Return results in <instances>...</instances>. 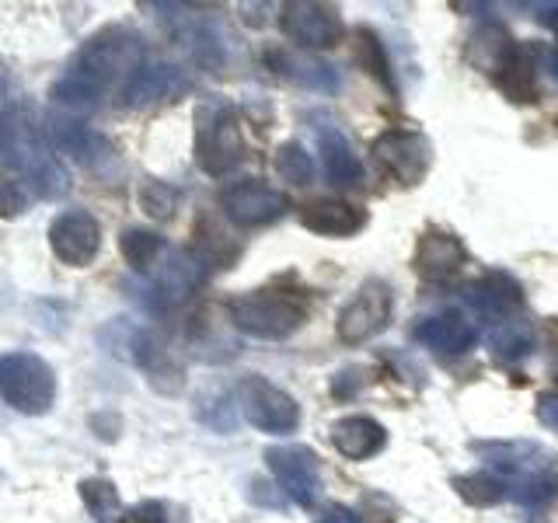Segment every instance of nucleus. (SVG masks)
I'll return each instance as SVG.
<instances>
[{
    "instance_id": "1",
    "label": "nucleus",
    "mask_w": 558,
    "mask_h": 523,
    "mask_svg": "<svg viewBox=\"0 0 558 523\" xmlns=\"http://www.w3.org/2000/svg\"><path fill=\"white\" fill-rule=\"evenodd\" d=\"M471 450L485 461L488 475L502 485V496L513 499L520 510L537 513L558 496V464L541 443L510 440V443H475Z\"/></svg>"
},
{
    "instance_id": "2",
    "label": "nucleus",
    "mask_w": 558,
    "mask_h": 523,
    "mask_svg": "<svg viewBox=\"0 0 558 523\" xmlns=\"http://www.w3.org/2000/svg\"><path fill=\"white\" fill-rule=\"evenodd\" d=\"M0 165L14 168L46 199L70 192V174L25 112H0Z\"/></svg>"
},
{
    "instance_id": "3",
    "label": "nucleus",
    "mask_w": 558,
    "mask_h": 523,
    "mask_svg": "<svg viewBox=\"0 0 558 523\" xmlns=\"http://www.w3.org/2000/svg\"><path fill=\"white\" fill-rule=\"evenodd\" d=\"M140 63H144V42H140V35L112 25V28L95 32L92 39L81 46L70 74H77L81 81L92 84L95 92L105 95L116 81H126Z\"/></svg>"
},
{
    "instance_id": "4",
    "label": "nucleus",
    "mask_w": 558,
    "mask_h": 523,
    "mask_svg": "<svg viewBox=\"0 0 558 523\" xmlns=\"http://www.w3.org/2000/svg\"><path fill=\"white\" fill-rule=\"evenodd\" d=\"M0 398L22 415H43L57 398V374L43 356L25 349L0 353Z\"/></svg>"
},
{
    "instance_id": "5",
    "label": "nucleus",
    "mask_w": 558,
    "mask_h": 523,
    "mask_svg": "<svg viewBox=\"0 0 558 523\" xmlns=\"http://www.w3.org/2000/svg\"><path fill=\"white\" fill-rule=\"evenodd\" d=\"M154 14L192 63L206 70H220L227 63V35L214 14H203V8L192 4H154Z\"/></svg>"
},
{
    "instance_id": "6",
    "label": "nucleus",
    "mask_w": 558,
    "mask_h": 523,
    "mask_svg": "<svg viewBox=\"0 0 558 523\" xmlns=\"http://www.w3.org/2000/svg\"><path fill=\"white\" fill-rule=\"evenodd\" d=\"M227 314H231V325L241 331V336H252L262 342L290 339L307 318V311L296 304L293 296L269 293V290L234 296V301L227 304Z\"/></svg>"
},
{
    "instance_id": "7",
    "label": "nucleus",
    "mask_w": 558,
    "mask_h": 523,
    "mask_svg": "<svg viewBox=\"0 0 558 523\" xmlns=\"http://www.w3.org/2000/svg\"><path fill=\"white\" fill-rule=\"evenodd\" d=\"M244 157L241 119L231 105L214 101L196 109V165L206 174H227Z\"/></svg>"
},
{
    "instance_id": "8",
    "label": "nucleus",
    "mask_w": 558,
    "mask_h": 523,
    "mask_svg": "<svg viewBox=\"0 0 558 523\" xmlns=\"http://www.w3.org/2000/svg\"><path fill=\"white\" fill-rule=\"evenodd\" d=\"M46 136H49L52 150L66 154L70 161L84 171H95V174H101V179L119 171L116 147L74 115H46Z\"/></svg>"
},
{
    "instance_id": "9",
    "label": "nucleus",
    "mask_w": 558,
    "mask_h": 523,
    "mask_svg": "<svg viewBox=\"0 0 558 523\" xmlns=\"http://www.w3.org/2000/svg\"><path fill=\"white\" fill-rule=\"evenodd\" d=\"M238 412L248 418V423L262 433L269 436H287L296 429L301 423V409H296V401L283 391L269 384L266 377H244L238 384Z\"/></svg>"
},
{
    "instance_id": "10",
    "label": "nucleus",
    "mask_w": 558,
    "mask_h": 523,
    "mask_svg": "<svg viewBox=\"0 0 558 523\" xmlns=\"http://www.w3.org/2000/svg\"><path fill=\"white\" fill-rule=\"evenodd\" d=\"M220 209L231 223L244 227V231H255V227H269L276 220H283L290 199L262 179H241L220 192Z\"/></svg>"
},
{
    "instance_id": "11",
    "label": "nucleus",
    "mask_w": 558,
    "mask_h": 523,
    "mask_svg": "<svg viewBox=\"0 0 558 523\" xmlns=\"http://www.w3.org/2000/svg\"><path fill=\"white\" fill-rule=\"evenodd\" d=\"M266 464L276 475L279 488L287 492V499H293L296 506H318L322 499V464L318 453L301 443H287V447H269L266 450Z\"/></svg>"
},
{
    "instance_id": "12",
    "label": "nucleus",
    "mask_w": 558,
    "mask_h": 523,
    "mask_svg": "<svg viewBox=\"0 0 558 523\" xmlns=\"http://www.w3.org/2000/svg\"><path fill=\"white\" fill-rule=\"evenodd\" d=\"M391 307H395L391 287L384 283V279H366L353 301H349L339 314V339L345 345L371 342L374 336H380V331L388 328Z\"/></svg>"
},
{
    "instance_id": "13",
    "label": "nucleus",
    "mask_w": 558,
    "mask_h": 523,
    "mask_svg": "<svg viewBox=\"0 0 558 523\" xmlns=\"http://www.w3.org/2000/svg\"><path fill=\"white\" fill-rule=\"evenodd\" d=\"M374 161L391 174L398 185H418L433 165V147L415 130H388L374 139Z\"/></svg>"
},
{
    "instance_id": "14",
    "label": "nucleus",
    "mask_w": 558,
    "mask_h": 523,
    "mask_svg": "<svg viewBox=\"0 0 558 523\" xmlns=\"http://www.w3.org/2000/svg\"><path fill=\"white\" fill-rule=\"evenodd\" d=\"M279 28L296 49H331L342 42V17L331 4H314V0H296L283 4Z\"/></svg>"
},
{
    "instance_id": "15",
    "label": "nucleus",
    "mask_w": 558,
    "mask_h": 523,
    "mask_svg": "<svg viewBox=\"0 0 558 523\" xmlns=\"http://www.w3.org/2000/svg\"><path fill=\"white\" fill-rule=\"evenodd\" d=\"M49 248L74 269L92 266L101 252V223L87 209H66L49 227Z\"/></svg>"
},
{
    "instance_id": "16",
    "label": "nucleus",
    "mask_w": 558,
    "mask_h": 523,
    "mask_svg": "<svg viewBox=\"0 0 558 523\" xmlns=\"http://www.w3.org/2000/svg\"><path fill=\"white\" fill-rule=\"evenodd\" d=\"M206 269L209 266L199 258V252H168L165 258H157L154 269L147 272L154 301L165 307L182 304L185 296H192V290H199Z\"/></svg>"
},
{
    "instance_id": "17",
    "label": "nucleus",
    "mask_w": 558,
    "mask_h": 523,
    "mask_svg": "<svg viewBox=\"0 0 558 523\" xmlns=\"http://www.w3.org/2000/svg\"><path fill=\"white\" fill-rule=\"evenodd\" d=\"M412 339L418 345L433 349V353H440V356H461V353H468V349H475L478 328L464 311L450 307L440 314H429V318H418L412 328Z\"/></svg>"
},
{
    "instance_id": "18",
    "label": "nucleus",
    "mask_w": 558,
    "mask_h": 523,
    "mask_svg": "<svg viewBox=\"0 0 558 523\" xmlns=\"http://www.w3.org/2000/svg\"><path fill=\"white\" fill-rule=\"evenodd\" d=\"M189 87L185 70L174 63H140L133 74L122 81V105L126 109H150L157 101H168Z\"/></svg>"
},
{
    "instance_id": "19",
    "label": "nucleus",
    "mask_w": 558,
    "mask_h": 523,
    "mask_svg": "<svg viewBox=\"0 0 558 523\" xmlns=\"http://www.w3.org/2000/svg\"><path fill=\"white\" fill-rule=\"evenodd\" d=\"M136 366H144L150 384L157 391H165V394H179L185 388V370H182V363L179 356H174V349L165 342V339H157L154 331H133V339H130V353H126Z\"/></svg>"
},
{
    "instance_id": "20",
    "label": "nucleus",
    "mask_w": 558,
    "mask_h": 523,
    "mask_svg": "<svg viewBox=\"0 0 558 523\" xmlns=\"http://www.w3.org/2000/svg\"><path fill=\"white\" fill-rule=\"evenodd\" d=\"M468 262L464 244L447 234V231H426L415 244V272L429 279V283H444V279H453Z\"/></svg>"
},
{
    "instance_id": "21",
    "label": "nucleus",
    "mask_w": 558,
    "mask_h": 523,
    "mask_svg": "<svg viewBox=\"0 0 558 523\" xmlns=\"http://www.w3.org/2000/svg\"><path fill=\"white\" fill-rule=\"evenodd\" d=\"M468 304L475 307L482 318L506 321L523 307V290L510 272H488L468 287Z\"/></svg>"
},
{
    "instance_id": "22",
    "label": "nucleus",
    "mask_w": 558,
    "mask_h": 523,
    "mask_svg": "<svg viewBox=\"0 0 558 523\" xmlns=\"http://www.w3.org/2000/svg\"><path fill=\"white\" fill-rule=\"evenodd\" d=\"M266 63L276 70L279 77H287L293 84H301V87H311V92H339L342 87V77H339V70L331 66V63H322V60H314V57H304V52H293V49H269L266 52Z\"/></svg>"
},
{
    "instance_id": "23",
    "label": "nucleus",
    "mask_w": 558,
    "mask_h": 523,
    "mask_svg": "<svg viewBox=\"0 0 558 523\" xmlns=\"http://www.w3.org/2000/svg\"><path fill=\"white\" fill-rule=\"evenodd\" d=\"M331 443H336V450L342 453V458L366 461V458H374V453L384 450L388 433H384V426L371 415H345L331 426Z\"/></svg>"
},
{
    "instance_id": "24",
    "label": "nucleus",
    "mask_w": 558,
    "mask_h": 523,
    "mask_svg": "<svg viewBox=\"0 0 558 523\" xmlns=\"http://www.w3.org/2000/svg\"><path fill=\"white\" fill-rule=\"evenodd\" d=\"M301 223L325 238H349L366 227V214L345 199H318L301 209Z\"/></svg>"
},
{
    "instance_id": "25",
    "label": "nucleus",
    "mask_w": 558,
    "mask_h": 523,
    "mask_svg": "<svg viewBox=\"0 0 558 523\" xmlns=\"http://www.w3.org/2000/svg\"><path fill=\"white\" fill-rule=\"evenodd\" d=\"M318 133V150H322V165H325V174L331 185H360L363 182V165L360 157L353 150V144L345 139V133L339 126H331V122H325V126L314 130Z\"/></svg>"
},
{
    "instance_id": "26",
    "label": "nucleus",
    "mask_w": 558,
    "mask_h": 523,
    "mask_svg": "<svg viewBox=\"0 0 558 523\" xmlns=\"http://www.w3.org/2000/svg\"><path fill=\"white\" fill-rule=\"evenodd\" d=\"M493 77L499 84V92L510 98V101H537V84H534V52L527 46L513 42L506 49V57L496 63Z\"/></svg>"
},
{
    "instance_id": "27",
    "label": "nucleus",
    "mask_w": 558,
    "mask_h": 523,
    "mask_svg": "<svg viewBox=\"0 0 558 523\" xmlns=\"http://www.w3.org/2000/svg\"><path fill=\"white\" fill-rule=\"evenodd\" d=\"M488 349H493V360L502 366L523 363L534 353V328L517 318L496 321L493 331H488Z\"/></svg>"
},
{
    "instance_id": "28",
    "label": "nucleus",
    "mask_w": 558,
    "mask_h": 523,
    "mask_svg": "<svg viewBox=\"0 0 558 523\" xmlns=\"http://www.w3.org/2000/svg\"><path fill=\"white\" fill-rule=\"evenodd\" d=\"M81 499L95 523H126V506H122L116 485L109 478H84Z\"/></svg>"
},
{
    "instance_id": "29",
    "label": "nucleus",
    "mask_w": 558,
    "mask_h": 523,
    "mask_svg": "<svg viewBox=\"0 0 558 523\" xmlns=\"http://www.w3.org/2000/svg\"><path fill=\"white\" fill-rule=\"evenodd\" d=\"M119 248H122V258H126L140 276H147L154 269V262L168 252L161 234L144 231V227H126L122 238H119Z\"/></svg>"
},
{
    "instance_id": "30",
    "label": "nucleus",
    "mask_w": 558,
    "mask_h": 523,
    "mask_svg": "<svg viewBox=\"0 0 558 523\" xmlns=\"http://www.w3.org/2000/svg\"><path fill=\"white\" fill-rule=\"evenodd\" d=\"M510 46H513V39L506 35V28L485 25V28H478L475 35H471V60L482 63L488 74H493L496 63L506 57V49H510Z\"/></svg>"
},
{
    "instance_id": "31",
    "label": "nucleus",
    "mask_w": 558,
    "mask_h": 523,
    "mask_svg": "<svg viewBox=\"0 0 558 523\" xmlns=\"http://www.w3.org/2000/svg\"><path fill=\"white\" fill-rule=\"evenodd\" d=\"M276 174L290 185H311L314 182V161L301 144H283L276 150Z\"/></svg>"
},
{
    "instance_id": "32",
    "label": "nucleus",
    "mask_w": 558,
    "mask_h": 523,
    "mask_svg": "<svg viewBox=\"0 0 558 523\" xmlns=\"http://www.w3.org/2000/svg\"><path fill=\"white\" fill-rule=\"evenodd\" d=\"M453 488H458V496L471 506H496L502 496V485L488 475V471H478V475H461L453 478Z\"/></svg>"
},
{
    "instance_id": "33",
    "label": "nucleus",
    "mask_w": 558,
    "mask_h": 523,
    "mask_svg": "<svg viewBox=\"0 0 558 523\" xmlns=\"http://www.w3.org/2000/svg\"><path fill=\"white\" fill-rule=\"evenodd\" d=\"M140 209L154 220H171L179 209V188H171L168 182H147L140 188Z\"/></svg>"
},
{
    "instance_id": "34",
    "label": "nucleus",
    "mask_w": 558,
    "mask_h": 523,
    "mask_svg": "<svg viewBox=\"0 0 558 523\" xmlns=\"http://www.w3.org/2000/svg\"><path fill=\"white\" fill-rule=\"evenodd\" d=\"M126 520H133V523H189V513L168 499H147V502L133 506Z\"/></svg>"
},
{
    "instance_id": "35",
    "label": "nucleus",
    "mask_w": 558,
    "mask_h": 523,
    "mask_svg": "<svg viewBox=\"0 0 558 523\" xmlns=\"http://www.w3.org/2000/svg\"><path fill=\"white\" fill-rule=\"evenodd\" d=\"M356 57L360 63L371 70V74L384 84V87H395L391 81V66H388V57H384V49H380V39L374 32H360V49H356Z\"/></svg>"
},
{
    "instance_id": "36",
    "label": "nucleus",
    "mask_w": 558,
    "mask_h": 523,
    "mask_svg": "<svg viewBox=\"0 0 558 523\" xmlns=\"http://www.w3.org/2000/svg\"><path fill=\"white\" fill-rule=\"evenodd\" d=\"M25 209H28V192L22 188V182L0 174V217L14 220V217H22Z\"/></svg>"
},
{
    "instance_id": "37",
    "label": "nucleus",
    "mask_w": 558,
    "mask_h": 523,
    "mask_svg": "<svg viewBox=\"0 0 558 523\" xmlns=\"http://www.w3.org/2000/svg\"><path fill=\"white\" fill-rule=\"evenodd\" d=\"M537 418L548 429H558V391H548V394L537 398Z\"/></svg>"
},
{
    "instance_id": "38",
    "label": "nucleus",
    "mask_w": 558,
    "mask_h": 523,
    "mask_svg": "<svg viewBox=\"0 0 558 523\" xmlns=\"http://www.w3.org/2000/svg\"><path fill=\"white\" fill-rule=\"evenodd\" d=\"M318 523H360V516L353 510H345V506H331Z\"/></svg>"
},
{
    "instance_id": "39",
    "label": "nucleus",
    "mask_w": 558,
    "mask_h": 523,
    "mask_svg": "<svg viewBox=\"0 0 558 523\" xmlns=\"http://www.w3.org/2000/svg\"><path fill=\"white\" fill-rule=\"evenodd\" d=\"M527 11H534L541 25H558V4H527Z\"/></svg>"
},
{
    "instance_id": "40",
    "label": "nucleus",
    "mask_w": 558,
    "mask_h": 523,
    "mask_svg": "<svg viewBox=\"0 0 558 523\" xmlns=\"http://www.w3.org/2000/svg\"><path fill=\"white\" fill-rule=\"evenodd\" d=\"M551 74H555V81H558V46H555V52H551Z\"/></svg>"
}]
</instances>
